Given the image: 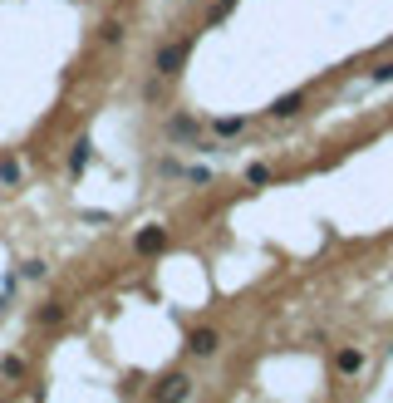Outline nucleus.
<instances>
[{
	"mask_svg": "<svg viewBox=\"0 0 393 403\" xmlns=\"http://www.w3.org/2000/svg\"><path fill=\"white\" fill-rule=\"evenodd\" d=\"M118 40H123V25L108 20V25H103V45H118Z\"/></svg>",
	"mask_w": 393,
	"mask_h": 403,
	"instance_id": "nucleus-9",
	"label": "nucleus"
},
{
	"mask_svg": "<svg viewBox=\"0 0 393 403\" xmlns=\"http://www.w3.org/2000/svg\"><path fill=\"white\" fill-rule=\"evenodd\" d=\"M364 369V354L359 349H339V374H359Z\"/></svg>",
	"mask_w": 393,
	"mask_h": 403,
	"instance_id": "nucleus-7",
	"label": "nucleus"
},
{
	"mask_svg": "<svg viewBox=\"0 0 393 403\" xmlns=\"http://www.w3.org/2000/svg\"><path fill=\"white\" fill-rule=\"evenodd\" d=\"M0 369H5V379H20V374H25V359H5Z\"/></svg>",
	"mask_w": 393,
	"mask_h": 403,
	"instance_id": "nucleus-11",
	"label": "nucleus"
},
{
	"mask_svg": "<svg viewBox=\"0 0 393 403\" xmlns=\"http://www.w3.org/2000/svg\"><path fill=\"white\" fill-rule=\"evenodd\" d=\"M168 138H196V118L192 113H172L168 118Z\"/></svg>",
	"mask_w": 393,
	"mask_h": 403,
	"instance_id": "nucleus-4",
	"label": "nucleus"
},
{
	"mask_svg": "<svg viewBox=\"0 0 393 403\" xmlns=\"http://www.w3.org/2000/svg\"><path fill=\"white\" fill-rule=\"evenodd\" d=\"M393 79V64H379V69H374V84H389Z\"/></svg>",
	"mask_w": 393,
	"mask_h": 403,
	"instance_id": "nucleus-13",
	"label": "nucleus"
},
{
	"mask_svg": "<svg viewBox=\"0 0 393 403\" xmlns=\"http://www.w3.org/2000/svg\"><path fill=\"white\" fill-rule=\"evenodd\" d=\"M216 344H221V334H216L211 325H196L192 334H187V349H192L196 359H206V354H216Z\"/></svg>",
	"mask_w": 393,
	"mask_h": 403,
	"instance_id": "nucleus-3",
	"label": "nucleus"
},
{
	"mask_svg": "<svg viewBox=\"0 0 393 403\" xmlns=\"http://www.w3.org/2000/svg\"><path fill=\"white\" fill-rule=\"evenodd\" d=\"M187 54H192V40H172V45H163V49H158V59H153V69H158L163 79H172V74H182V64H187Z\"/></svg>",
	"mask_w": 393,
	"mask_h": 403,
	"instance_id": "nucleus-1",
	"label": "nucleus"
},
{
	"mask_svg": "<svg viewBox=\"0 0 393 403\" xmlns=\"http://www.w3.org/2000/svg\"><path fill=\"white\" fill-rule=\"evenodd\" d=\"M246 123L251 118H211V133L216 138H236V133H246Z\"/></svg>",
	"mask_w": 393,
	"mask_h": 403,
	"instance_id": "nucleus-5",
	"label": "nucleus"
},
{
	"mask_svg": "<svg viewBox=\"0 0 393 403\" xmlns=\"http://www.w3.org/2000/svg\"><path fill=\"white\" fill-rule=\"evenodd\" d=\"M138 251H163V231H158V226L143 231V236H138Z\"/></svg>",
	"mask_w": 393,
	"mask_h": 403,
	"instance_id": "nucleus-8",
	"label": "nucleus"
},
{
	"mask_svg": "<svg viewBox=\"0 0 393 403\" xmlns=\"http://www.w3.org/2000/svg\"><path fill=\"white\" fill-rule=\"evenodd\" d=\"M84 163H89V143H74V158H69V168H74V173H79V168H84Z\"/></svg>",
	"mask_w": 393,
	"mask_h": 403,
	"instance_id": "nucleus-10",
	"label": "nucleus"
},
{
	"mask_svg": "<svg viewBox=\"0 0 393 403\" xmlns=\"http://www.w3.org/2000/svg\"><path fill=\"white\" fill-rule=\"evenodd\" d=\"M192 399V379L187 374H168L158 389H153V403H187Z\"/></svg>",
	"mask_w": 393,
	"mask_h": 403,
	"instance_id": "nucleus-2",
	"label": "nucleus"
},
{
	"mask_svg": "<svg viewBox=\"0 0 393 403\" xmlns=\"http://www.w3.org/2000/svg\"><path fill=\"white\" fill-rule=\"evenodd\" d=\"M300 108H305V94H286V99L271 103V113H276V118H295Z\"/></svg>",
	"mask_w": 393,
	"mask_h": 403,
	"instance_id": "nucleus-6",
	"label": "nucleus"
},
{
	"mask_svg": "<svg viewBox=\"0 0 393 403\" xmlns=\"http://www.w3.org/2000/svg\"><path fill=\"white\" fill-rule=\"evenodd\" d=\"M0 182H20V163H0Z\"/></svg>",
	"mask_w": 393,
	"mask_h": 403,
	"instance_id": "nucleus-12",
	"label": "nucleus"
}]
</instances>
